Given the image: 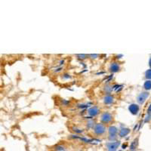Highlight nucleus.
Returning <instances> with one entry per match:
<instances>
[{"instance_id": "f257e3e1", "label": "nucleus", "mask_w": 151, "mask_h": 151, "mask_svg": "<svg viewBox=\"0 0 151 151\" xmlns=\"http://www.w3.org/2000/svg\"><path fill=\"white\" fill-rule=\"evenodd\" d=\"M106 131V128L104 125L102 124H96V125H94V132L95 134H104Z\"/></svg>"}, {"instance_id": "f03ea898", "label": "nucleus", "mask_w": 151, "mask_h": 151, "mask_svg": "<svg viewBox=\"0 0 151 151\" xmlns=\"http://www.w3.org/2000/svg\"><path fill=\"white\" fill-rule=\"evenodd\" d=\"M118 132V129L115 126H110L109 128V132H110V140H114L116 137V133Z\"/></svg>"}, {"instance_id": "7ed1b4c3", "label": "nucleus", "mask_w": 151, "mask_h": 151, "mask_svg": "<svg viewBox=\"0 0 151 151\" xmlns=\"http://www.w3.org/2000/svg\"><path fill=\"white\" fill-rule=\"evenodd\" d=\"M112 119H113V117H112L110 113H104L101 116V122L104 123H109L112 121Z\"/></svg>"}, {"instance_id": "20e7f679", "label": "nucleus", "mask_w": 151, "mask_h": 151, "mask_svg": "<svg viewBox=\"0 0 151 151\" xmlns=\"http://www.w3.org/2000/svg\"><path fill=\"white\" fill-rule=\"evenodd\" d=\"M149 96V93L148 92H142L140 94V95L137 97V102L141 104L144 103V101H146L147 98Z\"/></svg>"}, {"instance_id": "39448f33", "label": "nucleus", "mask_w": 151, "mask_h": 151, "mask_svg": "<svg viewBox=\"0 0 151 151\" xmlns=\"http://www.w3.org/2000/svg\"><path fill=\"white\" fill-rule=\"evenodd\" d=\"M119 144H120L119 141H118V142H111L106 144V146L108 147L109 151H116L117 147L119 146Z\"/></svg>"}, {"instance_id": "423d86ee", "label": "nucleus", "mask_w": 151, "mask_h": 151, "mask_svg": "<svg viewBox=\"0 0 151 151\" xmlns=\"http://www.w3.org/2000/svg\"><path fill=\"white\" fill-rule=\"evenodd\" d=\"M129 110L132 114H137L139 111V106H137V104H132L129 106Z\"/></svg>"}, {"instance_id": "0eeeda50", "label": "nucleus", "mask_w": 151, "mask_h": 151, "mask_svg": "<svg viewBox=\"0 0 151 151\" xmlns=\"http://www.w3.org/2000/svg\"><path fill=\"white\" fill-rule=\"evenodd\" d=\"M88 114L90 116H94L98 115V113H99V110H98L97 106H93V107H91V108H90L89 110H88Z\"/></svg>"}, {"instance_id": "6e6552de", "label": "nucleus", "mask_w": 151, "mask_h": 151, "mask_svg": "<svg viewBox=\"0 0 151 151\" xmlns=\"http://www.w3.org/2000/svg\"><path fill=\"white\" fill-rule=\"evenodd\" d=\"M110 70L111 72H117V71L119 70V65L117 63H113V64H111V65H110Z\"/></svg>"}, {"instance_id": "1a4fd4ad", "label": "nucleus", "mask_w": 151, "mask_h": 151, "mask_svg": "<svg viewBox=\"0 0 151 151\" xmlns=\"http://www.w3.org/2000/svg\"><path fill=\"white\" fill-rule=\"evenodd\" d=\"M113 102V98L111 95H106L104 98V103L106 104H110Z\"/></svg>"}, {"instance_id": "9d476101", "label": "nucleus", "mask_w": 151, "mask_h": 151, "mask_svg": "<svg viewBox=\"0 0 151 151\" xmlns=\"http://www.w3.org/2000/svg\"><path fill=\"white\" fill-rule=\"evenodd\" d=\"M130 132V130L129 129H122L119 132V136L120 137H125V136L127 135Z\"/></svg>"}, {"instance_id": "9b49d317", "label": "nucleus", "mask_w": 151, "mask_h": 151, "mask_svg": "<svg viewBox=\"0 0 151 151\" xmlns=\"http://www.w3.org/2000/svg\"><path fill=\"white\" fill-rule=\"evenodd\" d=\"M144 87L146 90H150L151 89V81L150 80L146 81L144 85Z\"/></svg>"}, {"instance_id": "f8f14e48", "label": "nucleus", "mask_w": 151, "mask_h": 151, "mask_svg": "<svg viewBox=\"0 0 151 151\" xmlns=\"http://www.w3.org/2000/svg\"><path fill=\"white\" fill-rule=\"evenodd\" d=\"M137 139H135L133 142L132 143V144H131V149L132 150L135 149L136 147H137Z\"/></svg>"}, {"instance_id": "ddd939ff", "label": "nucleus", "mask_w": 151, "mask_h": 151, "mask_svg": "<svg viewBox=\"0 0 151 151\" xmlns=\"http://www.w3.org/2000/svg\"><path fill=\"white\" fill-rule=\"evenodd\" d=\"M145 75H146V77L147 78V79H151V69L150 70H148L147 71Z\"/></svg>"}, {"instance_id": "4468645a", "label": "nucleus", "mask_w": 151, "mask_h": 151, "mask_svg": "<svg viewBox=\"0 0 151 151\" xmlns=\"http://www.w3.org/2000/svg\"><path fill=\"white\" fill-rule=\"evenodd\" d=\"M86 56H87V55H83H83H77V57L79 59H85L86 58Z\"/></svg>"}, {"instance_id": "2eb2a0df", "label": "nucleus", "mask_w": 151, "mask_h": 151, "mask_svg": "<svg viewBox=\"0 0 151 151\" xmlns=\"http://www.w3.org/2000/svg\"><path fill=\"white\" fill-rule=\"evenodd\" d=\"M89 57H91V58H97L98 57V55H89Z\"/></svg>"}, {"instance_id": "dca6fc26", "label": "nucleus", "mask_w": 151, "mask_h": 151, "mask_svg": "<svg viewBox=\"0 0 151 151\" xmlns=\"http://www.w3.org/2000/svg\"><path fill=\"white\" fill-rule=\"evenodd\" d=\"M118 87H121V86H119V85H116V86H113V88H114V89H116V88H117Z\"/></svg>"}, {"instance_id": "f3484780", "label": "nucleus", "mask_w": 151, "mask_h": 151, "mask_svg": "<svg viewBox=\"0 0 151 151\" xmlns=\"http://www.w3.org/2000/svg\"><path fill=\"white\" fill-rule=\"evenodd\" d=\"M147 111L149 112V113H151V104L150 105V106H149V107H148V110H147Z\"/></svg>"}, {"instance_id": "a211bd4d", "label": "nucleus", "mask_w": 151, "mask_h": 151, "mask_svg": "<svg viewBox=\"0 0 151 151\" xmlns=\"http://www.w3.org/2000/svg\"><path fill=\"white\" fill-rule=\"evenodd\" d=\"M149 64H150V67H151V58L150 59V61H149Z\"/></svg>"}]
</instances>
